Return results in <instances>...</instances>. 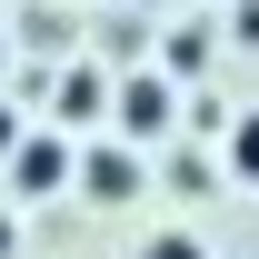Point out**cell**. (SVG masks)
Wrapping results in <instances>:
<instances>
[{
    "instance_id": "6da1fadb",
    "label": "cell",
    "mask_w": 259,
    "mask_h": 259,
    "mask_svg": "<svg viewBox=\"0 0 259 259\" xmlns=\"http://www.w3.org/2000/svg\"><path fill=\"white\" fill-rule=\"evenodd\" d=\"M10 180H20V190H60V180H70V150H60V140H20V150H10Z\"/></svg>"
},
{
    "instance_id": "7a4b0ae2",
    "label": "cell",
    "mask_w": 259,
    "mask_h": 259,
    "mask_svg": "<svg viewBox=\"0 0 259 259\" xmlns=\"http://www.w3.org/2000/svg\"><path fill=\"white\" fill-rule=\"evenodd\" d=\"M80 190H90V199H130V190H140V160H130V150H110V140H100L90 160H80Z\"/></svg>"
},
{
    "instance_id": "3957f363",
    "label": "cell",
    "mask_w": 259,
    "mask_h": 259,
    "mask_svg": "<svg viewBox=\"0 0 259 259\" xmlns=\"http://www.w3.org/2000/svg\"><path fill=\"white\" fill-rule=\"evenodd\" d=\"M120 120L130 130H160L169 120V90H160V80H130V90H120Z\"/></svg>"
},
{
    "instance_id": "277c9868",
    "label": "cell",
    "mask_w": 259,
    "mask_h": 259,
    "mask_svg": "<svg viewBox=\"0 0 259 259\" xmlns=\"http://www.w3.org/2000/svg\"><path fill=\"white\" fill-rule=\"evenodd\" d=\"M229 169H239V180H249V190H259V110H249V120H239V130H229Z\"/></svg>"
},
{
    "instance_id": "5b68a950",
    "label": "cell",
    "mask_w": 259,
    "mask_h": 259,
    "mask_svg": "<svg viewBox=\"0 0 259 259\" xmlns=\"http://www.w3.org/2000/svg\"><path fill=\"white\" fill-rule=\"evenodd\" d=\"M140 259H209V249H199L190 229H160V239H150V249H140Z\"/></svg>"
},
{
    "instance_id": "8992f818",
    "label": "cell",
    "mask_w": 259,
    "mask_h": 259,
    "mask_svg": "<svg viewBox=\"0 0 259 259\" xmlns=\"http://www.w3.org/2000/svg\"><path fill=\"white\" fill-rule=\"evenodd\" d=\"M10 150H20V130H10V110H0V160H10Z\"/></svg>"
},
{
    "instance_id": "52a82bcc",
    "label": "cell",
    "mask_w": 259,
    "mask_h": 259,
    "mask_svg": "<svg viewBox=\"0 0 259 259\" xmlns=\"http://www.w3.org/2000/svg\"><path fill=\"white\" fill-rule=\"evenodd\" d=\"M0 259H10V220H0Z\"/></svg>"
}]
</instances>
